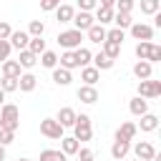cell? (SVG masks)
<instances>
[{"mask_svg": "<svg viewBox=\"0 0 161 161\" xmlns=\"http://www.w3.org/2000/svg\"><path fill=\"white\" fill-rule=\"evenodd\" d=\"M0 128H8V131L20 128V108L15 103H3L0 106Z\"/></svg>", "mask_w": 161, "mask_h": 161, "instance_id": "cell-1", "label": "cell"}, {"mask_svg": "<svg viewBox=\"0 0 161 161\" xmlns=\"http://www.w3.org/2000/svg\"><path fill=\"white\" fill-rule=\"evenodd\" d=\"M73 136L78 138V141H91L93 138V123H91V116L88 113H80V116H75V123H73Z\"/></svg>", "mask_w": 161, "mask_h": 161, "instance_id": "cell-2", "label": "cell"}, {"mask_svg": "<svg viewBox=\"0 0 161 161\" xmlns=\"http://www.w3.org/2000/svg\"><path fill=\"white\" fill-rule=\"evenodd\" d=\"M55 40H58V45H60V48H65V50H75V48H80L83 33H80V30H75V28H70V30H63Z\"/></svg>", "mask_w": 161, "mask_h": 161, "instance_id": "cell-3", "label": "cell"}, {"mask_svg": "<svg viewBox=\"0 0 161 161\" xmlns=\"http://www.w3.org/2000/svg\"><path fill=\"white\" fill-rule=\"evenodd\" d=\"M138 96L141 98H158L161 96V80H151V78H146V80H138Z\"/></svg>", "mask_w": 161, "mask_h": 161, "instance_id": "cell-4", "label": "cell"}, {"mask_svg": "<svg viewBox=\"0 0 161 161\" xmlns=\"http://www.w3.org/2000/svg\"><path fill=\"white\" fill-rule=\"evenodd\" d=\"M40 133L45 138H63V126L55 118H43L40 121Z\"/></svg>", "mask_w": 161, "mask_h": 161, "instance_id": "cell-5", "label": "cell"}, {"mask_svg": "<svg viewBox=\"0 0 161 161\" xmlns=\"http://www.w3.org/2000/svg\"><path fill=\"white\" fill-rule=\"evenodd\" d=\"M70 23H73L75 30L83 33V30H88V28L96 23V18H93L91 13H86V10H78V13H73V20H70Z\"/></svg>", "mask_w": 161, "mask_h": 161, "instance_id": "cell-6", "label": "cell"}, {"mask_svg": "<svg viewBox=\"0 0 161 161\" xmlns=\"http://www.w3.org/2000/svg\"><path fill=\"white\" fill-rule=\"evenodd\" d=\"M131 35L136 40H153V25H146V23H131Z\"/></svg>", "mask_w": 161, "mask_h": 161, "instance_id": "cell-7", "label": "cell"}, {"mask_svg": "<svg viewBox=\"0 0 161 161\" xmlns=\"http://www.w3.org/2000/svg\"><path fill=\"white\" fill-rule=\"evenodd\" d=\"M128 151H131V141H126V138H113V146H111V156H113L116 161L126 158V156H128Z\"/></svg>", "mask_w": 161, "mask_h": 161, "instance_id": "cell-8", "label": "cell"}, {"mask_svg": "<svg viewBox=\"0 0 161 161\" xmlns=\"http://www.w3.org/2000/svg\"><path fill=\"white\" fill-rule=\"evenodd\" d=\"M133 153H136V158H141V161H151L153 153H156V148H153L151 141H138V143L133 146Z\"/></svg>", "mask_w": 161, "mask_h": 161, "instance_id": "cell-9", "label": "cell"}, {"mask_svg": "<svg viewBox=\"0 0 161 161\" xmlns=\"http://www.w3.org/2000/svg\"><path fill=\"white\" fill-rule=\"evenodd\" d=\"M8 40H10V48H15V50H23V48H28V40H30V35H28V30H13Z\"/></svg>", "mask_w": 161, "mask_h": 161, "instance_id": "cell-10", "label": "cell"}, {"mask_svg": "<svg viewBox=\"0 0 161 161\" xmlns=\"http://www.w3.org/2000/svg\"><path fill=\"white\" fill-rule=\"evenodd\" d=\"M75 96H78L80 103H88V106L98 101V91H96V86H80V88L75 91Z\"/></svg>", "mask_w": 161, "mask_h": 161, "instance_id": "cell-11", "label": "cell"}, {"mask_svg": "<svg viewBox=\"0 0 161 161\" xmlns=\"http://www.w3.org/2000/svg\"><path fill=\"white\" fill-rule=\"evenodd\" d=\"M98 78H101V70H98V68H93V65H83V68H80V80H83V86H96Z\"/></svg>", "mask_w": 161, "mask_h": 161, "instance_id": "cell-12", "label": "cell"}, {"mask_svg": "<svg viewBox=\"0 0 161 161\" xmlns=\"http://www.w3.org/2000/svg\"><path fill=\"white\" fill-rule=\"evenodd\" d=\"M35 86H38V78L33 73H20L18 75V91L30 93V91H35Z\"/></svg>", "mask_w": 161, "mask_h": 161, "instance_id": "cell-13", "label": "cell"}, {"mask_svg": "<svg viewBox=\"0 0 161 161\" xmlns=\"http://www.w3.org/2000/svg\"><path fill=\"white\" fill-rule=\"evenodd\" d=\"M75 116H78V113H75V111H73L70 106H63V108L58 111L55 121H58V123H60L63 128H68V126H73V123H75Z\"/></svg>", "mask_w": 161, "mask_h": 161, "instance_id": "cell-14", "label": "cell"}, {"mask_svg": "<svg viewBox=\"0 0 161 161\" xmlns=\"http://www.w3.org/2000/svg\"><path fill=\"white\" fill-rule=\"evenodd\" d=\"M151 73H153V65H151L148 60H136V63H133V75H136L138 80L151 78Z\"/></svg>", "mask_w": 161, "mask_h": 161, "instance_id": "cell-15", "label": "cell"}, {"mask_svg": "<svg viewBox=\"0 0 161 161\" xmlns=\"http://www.w3.org/2000/svg\"><path fill=\"white\" fill-rule=\"evenodd\" d=\"M78 148H80V141H78L75 136H65V138H60V151H63L65 156H75Z\"/></svg>", "mask_w": 161, "mask_h": 161, "instance_id": "cell-16", "label": "cell"}, {"mask_svg": "<svg viewBox=\"0 0 161 161\" xmlns=\"http://www.w3.org/2000/svg\"><path fill=\"white\" fill-rule=\"evenodd\" d=\"M128 111H131L133 116H143V113H148V101L141 98V96H133L131 103H128Z\"/></svg>", "mask_w": 161, "mask_h": 161, "instance_id": "cell-17", "label": "cell"}, {"mask_svg": "<svg viewBox=\"0 0 161 161\" xmlns=\"http://www.w3.org/2000/svg\"><path fill=\"white\" fill-rule=\"evenodd\" d=\"M138 118H141V123H138L136 128H141V131H146V133H151V131L158 128V116H153V113H143V116H138Z\"/></svg>", "mask_w": 161, "mask_h": 161, "instance_id": "cell-18", "label": "cell"}, {"mask_svg": "<svg viewBox=\"0 0 161 161\" xmlns=\"http://www.w3.org/2000/svg\"><path fill=\"white\" fill-rule=\"evenodd\" d=\"M73 13H75V8L68 5V3H60V5L55 8V18H58V23H70V20H73Z\"/></svg>", "mask_w": 161, "mask_h": 161, "instance_id": "cell-19", "label": "cell"}, {"mask_svg": "<svg viewBox=\"0 0 161 161\" xmlns=\"http://www.w3.org/2000/svg\"><path fill=\"white\" fill-rule=\"evenodd\" d=\"M91 63H93V68H98V70H111L116 60H113V58H108V55L101 50L98 55H93V58H91Z\"/></svg>", "mask_w": 161, "mask_h": 161, "instance_id": "cell-20", "label": "cell"}, {"mask_svg": "<svg viewBox=\"0 0 161 161\" xmlns=\"http://www.w3.org/2000/svg\"><path fill=\"white\" fill-rule=\"evenodd\" d=\"M70 80H73L70 70H65V68H60V65L53 68V83H55V86H70Z\"/></svg>", "mask_w": 161, "mask_h": 161, "instance_id": "cell-21", "label": "cell"}, {"mask_svg": "<svg viewBox=\"0 0 161 161\" xmlns=\"http://www.w3.org/2000/svg\"><path fill=\"white\" fill-rule=\"evenodd\" d=\"M136 123H131V121H126V123H121L118 126V131H116V136L113 138H126V141H133V136H136Z\"/></svg>", "mask_w": 161, "mask_h": 161, "instance_id": "cell-22", "label": "cell"}, {"mask_svg": "<svg viewBox=\"0 0 161 161\" xmlns=\"http://www.w3.org/2000/svg\"><path fill=\"white\" fill-rule=\"evenodd\" d=\"M86 33H88V40H91V43H103V40H106V25L93 23Z\"/></svg>", "mask_w": 161, "mask_h": 161, "instance_id": "cell-23", "label": "cell"}, {"mask_svg": "<svg viewBox=\"0 0 161 161\" xmlns=\"http://www.w3.org/2000/svg\"><path fill=\"white\" fill-rule=\"evenodd\" d=\"M113 13H116L113 8H103V5H98V8H96V23H98V25H108V23L113 20Z\"/></svg>", "mask_w": 161, "mask_h": 161, "instance_id": "cell-24", "label": "cell"}, {"mask_svg": "<svg viewBox=\"0 0 161 161\" xmlns=\"http://www.w3.org/2000/svg\"><path fill=\"white\" fill-rule=\"evenodd\" d=\"M18 63H20V68L30 70V68L38 63V55H35V53H30L28 48H23V50H20V58H18Z\"/></svg>", "mask_w": 161, "mask_h": 161, "instance_id": "cell-25", "label": "cell"}, {"mask_svg": "<svg viewBox=\"0 0 161 161\" xmlns=\"http://www.w3.org/2000/svg\"><path fill=\"white\" fill-rule=\"evenodd\" d=\"M0 65H3V75H10V78H18V75L23 73V68H20V63H18V60H10V58H8V60H3Z\"/></svg>", "mask_w": 161, "mask_h": 161, "instance_id": "cell-26", "label": "cell"}, {"mask_svg": "<svg viewBox=\"0 0 161 161\" xmlns=\"http://www.w3.org/2000/svg\"><path fill=\"white\" fill-rule=\"evenodd\" d=\"M111 23H116V28H121V30H128L131 23H133V18H131V13H113Z\"/></svg>", "mask_w": 161, "mask_h": 161, "instance_id": "cell-27", "label": "cell"}, {"mask_svg": "<svg viewBox=\"0 0 161 161\" xmlns=\"http://www.w3.org/2000/svg\"><path fill=\"white\" fill-rule=\"evenodd\" d=\"M73 55H75V60H78V68H83V65H91V58H93V53L88 50V48H75L73 50Z\"/></svg>", "mask_w": 161, "mask_h": 161, "instance_id": "cell-28", "label": "cell"}, {"mask_svg": "<svg viewBox=\"0 0 161 161\" xmlns=\"http://www.w3.org/2000/svg\"><path fill=\"white\" fill-rule=\"evenodd\" d=\"M38 60H40V65H43V68H50V70L58 65V55H55L53 50H43V53L38 55Z\"/></svg>", "mask_w": 161, "mask_h": 161, "instance_id": "cell-29", "label": "cell"}, {"mask_svg": "<svg viewBox=\"0 0 161 161\" xmlns=\"http://www.w3.org/2000/svg\"><path fill=\"white\" fill-rule=\"evenodd\" d=\"M58 63H60V68H65V70H73V68H78V60H75L73 50H65V53L58 58Z\"/></svg>", "mask_w": 161, "mask_h": 161, "instance_id": "cell-30", "label": "cell"}, {"mask_svg": "<svg viewBox=\"0 0 161 161\" xmlns=\"http://www.w3.org/2000/svg\"><path fill=\"white\" fill-rule=\"evenodd\" d=\"M40 161H68V156H65L63 151L45 148V151H40Z\"/></svg>", "mask_w": 161, "mask_h": 161, "instance_id": "cell-31", "label": "cell"}, {"mask_svg": "<svg viewBox=\"0 0 161 161\" xmlns=\"http://www.w3.org/2000/svg\"><path fill=\"white\" fill-rule=\"evenodd\" d=\"M28 50H30V53H35V55H40L43 50H48V48H45V40H43V35H35V38H30V40H28Z\"/></svg>", "mask_w": 161, "mask_h": 161, "instance_id": "cell-32", "label": "cell"}, {"mask_svg": "<svg viewBox=\"0 0 161 161\" xmlns=\"http://www.w3.org/2000/svg\"><path fill=\"white\" fill-rule=\"evenodd\" d=\"M101 50H103L108 58H113V60H116V58H118V53H121V45H118V43H113V40H103V43H101Z\"/></svg>", "mask_w": 161, "mask_h": 161, "instance_id": "cell-33", "label": "cell"}, {"mask_svg": "<svg viewBox=\"0 0 161 161\" xmlns=\"http://www.w3.org/2000/svg\"><path fill=\"white\" fill-rule=\"evenodd\" d=\"M151 45H153L151 40H138V43H136V58H138V60H146L148 53H151Z\"/></svg>", "mask_w": 161, "mask_h": 161, "instance_id": "cell-34", "label": "cell"}, {"mask_svg": "<svg viewBox=\"0 0 161 161\" xmlns=\"http://www.w3.org/2000/svg\"><path fill=\"white\" fill-rule=\"evenodd\" d=\"M161 10V0H141V13L143 15H153Z\"/></svg>", "mask_w": 161, "mask_h": 161, "instance_id": "cell-35", "label": "cell"}, {"mask_svg": "<svg viewBox=\"0 0 161 161\" xmlns=\"http://www.w3.org/2000/svg\"><path fill=\"white\" fill-rule=\"evenodd\" d=\"M43 33H45V23H43V20H30V25H28V35L35 38V35H43Z\"/></svg>", "mask_w": 161, "mask_h": 161, "instance_id": "cell-36", "label": "cell"}, {"mask_svg": "<svg viewBox=\"0 0 161 161\" xmlns=\"http://www.w3.org/2000/svg\"><path fill=\"white\" fill-rule=\"evenodd\" d=\"M123 38H126V33L121 30V28H111V30H106V40H113V43H123Z\"/></svg>", "mask_w": 161, "mask_h": 161, "instance_id": "cell-37", "label": "cell"}, {"mask_svg": "<svg viewBox=\"0 0 161 161\" xmlns=\"http://www.w3.org/2000/svg\"><path fill=\"white\" fill-rule=\"evenodd\" d=\"M0 88H3L5 93H13V91H18V78L3 75V80H0Z\"/></svg>", "mask_w": 161, "mask_h": 161, "instance_id": "cell-38", "label": "cell"}, {"mask_svg": "<svg viewBox=\"0 0 161 161\" xmlns=\"http://www.w3.org/2000/svg\"><path fill=\"white\" fill-rule=\"evenodd\" d=\"M133 5H136L133 0H116V5H113V8H116V13H131V10H133Z\"/></svg>", "mask_w": 161, "mask_h": 161, "instance_id": "cell-39", "label": "cell"}, {"mask_svg": "<svg viewBox=\"0 0 161 161\" xmlns=\"http://www.w3.org/2000/svg\"><path fill=\"white\" fill-rule=\"evenodd\" d=\"M15 141V131H8V128H0V146H8Z\"/></svg>", "mask_w": 161, "mask_h": 161, "instance_id": "cell-40", "label": "cell"}, {"mask_svg": "<svg viewBox=\"0 0 161 161\" xmlns=\"http://www.w3.org/2000/svg\"><path fill=\"white\" fill-rule=\"evenodd\" d=\"M146 60H148L151 65H153V63H158V60H161V45H156V43H153V45H151V53H148V58H146Z\"/></svg>", "mask_w": 161, "mask_h": 161, "instance_id": "cell-41", "label": "cell"}, {"mask_svg": "<svg viewBox=\"0 0 161 161\" xmlns=\"http://www.w3.org/2000/svg\"><path fill=\"white\" fill-rule=\"evenodd\" d=\"M78 161H96V153L91 151V148H78Z\"/></svg>", "mask_w": 161, "mask_h": 161, "instance_id": "cell-42", "label": "cell"}, {"mask_svg": "<svg viewBox=\"0 0 161 161\" xmlns=\"http://www.w3.org/2000/svg\"><path fill=\"white\" fill-rule=\"evenodd\" d=\"M75 3H78V8L86 10V13H91V10L98 8V0H75Z\"/></svg>", "mask_w": 161, "mask_h": 161, "instance_id": "cell-43", "label": "cell"}, {"mask_svg": "<svg viewBox=\"0 0 161 161\" xmlns=\"http://www.w3.org/2000/svg\"><path fill=\"white\" fill-rule=\"evenodd\" d=\"M10 50H13L10 48V40H0V63L10 58Z\"/></svg>", "mask_w": 161, "mask_h": 161, "instance_id": "cell-44", "label": "cell"}, {"mask_svg": "<svg viewBox=\"0 0 161 161\" xmlns=\"http://www.w3.org/2000/svg\"><path fill=\"white\" fill-rule=\"evenodd\" d=\"M10 33H13V28H10V23H5V20H0V40H8V38H10Z\"/></svg>", "mask_w": 161, "mask_h": 161, "instance_id": "cell-45", "label": "cell"}, {"mask_svg": "<svg viewBox=\"0 0 161 161\" xmlns=\"http://www.w3.org/2000/svg\"><path fill=\"white\" fill-rule=\"evenodd\" d=\"M60 5V0H40V8L43 10H55Z\"/></svg>", "mask_w": 161, "mask_h": 161, "instance_id": "cell-46", "label": "cell"}, {"mask_svg": "<svg viewBox=\"0 0 161 161\" xmlns=\"http://www.w3.org/2000/svg\"><path fill=\"white\" fill-rule=\"evenodd\" d=\"M98 5H103V8H113L116 0H98Z\"/></svg>", "mask_w": 161, "mask_h": 161, "instance_id": "cell-47", "label": "cell"}, {"mask_svg": "<svg viewBox=\"0 0 161 161\" xmlns=\"http://www.w3.org/2000/svg\"><path fill=\"white\" fill-rule=\"evenodd\" d=\"M5 96H8V93H5V91H3V88H0V106H3V103H5Z\"/></svg>", "mask_w": 161, "mask_h": 161, "instance_id": "cell-48", "label": "cell"}, {"mask_svg": "<svg viewBox=\"0 0 161 161\" xmlns=\"http://www.w3.org/2000/svg\"><path fill=\"white\" fill-rule=\"evenodd\" d=\"M5 156H8L5 153V146H0V161H5Z\"/></svg>", "mask_w": 161, "mask_h": 161, "instance_id": "cell-49", "label": "cell"}, {"mask_svg": "<svg viewBox=\"0 0 161 161\" xmlns=\"http://www.w3.org/2000/svg\"><path fill=\"white\" fill-rule=\"evenodd\" d=\"M18 161H30V158H18Z\"/></svg>", "mask_w": 161, "mask_h": 161, "instance_id": "cell-50", "label": "cell"}, {"mask_svg": "<svg viewBox=\"0 0 161 161\" xmlns=\"http://www.w3.org/2000/svg\"><path fill=\"white\" fill-rule=\"evenodd\" d=\"M133 161H141V158H133Z\"/></svg>", "mask_w": 161, "mask_h": 161, "instance_id": "cell-51", "label": "cell"}]
</instances>
